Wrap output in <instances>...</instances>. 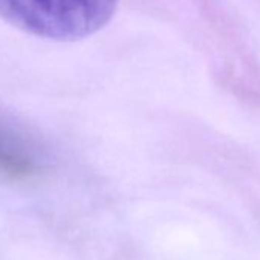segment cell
Wrapping results in <instances>:
<instances>
[{"mask_svg": "<svg viewBox=\"0 0 260 260\" xmlns=\"http://www.w3.org/2000/svg\"><path fill=\"white\" fill-rule=\"evenodd\" d=\"M118 0H0V17L51 40H78L101 29Z\"/></svg>", "mask_w": 260, "mask_h": 260, "instance_id": "cell-1", "label": "cell"}, {"mask_svg": "<svg viewBox=\"0 0 260 260\" xmlns=\"http://www.w3.org/2000/svg\"><path fill=\"white\" fill-rule=\"evenodd\" d=\"M34 143L22 127L0 115V176L14 181L36 176L40 161Z\"/></svg>", "mask_w": 260, "mask_h": 260, "instance_id": "cell-2", "label": "cell"}]
</instances>
